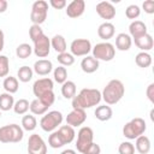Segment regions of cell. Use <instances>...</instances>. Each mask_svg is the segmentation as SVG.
Returning a JSON list of instances; mask_svg holds the SVG:
<instances>
[{
	"instance_id": "cell-42",
	"label": "cell",
	"mask_w": 154,
	"mask_h": 154,
	"mask_svg": "<svg viewBox=\"0 0 154 154\" xmlns=\"http://www.w3.org/2000/svg\"><path fill=\"white\" fill-rule=\"evenodd\" d=\"M100 153H101L100 146L97 143H94V142L83 152V154H100Z\"/></svg>"
},
{
	"instance_id": "cell-3",
	"label": "cell",
	"mask_w": 154,
	"mask_h": 154,
	"mask_svg": "<svg viewBox=\"0 0 154 154\" xmlns=\"http://www.w3.org/2000/svg\"><path fill=\"white\" fill-rule=\"evenodd\" d=\"M125 93V87L122 81L119 79H111L101 93L102 100L106 105H116L122 100Z\"/></svg>"
},
{
	"instance_id": "cell-37",
	"label": "cell",
	"mask_w": 154,
	"mask_h": 154,
	"mask_svg": "<svg viewBox=\"0 0 154 154\" xmlns=\"http://www.w3.org/2000/svg\"><path fill=\"white\" fill-rule=\"evenodd\" d=\"M57 60L59 61V64L61 66H71L73 63H75V57L71 54V53H67V52H64V53H60L58 54L57 57Z\"/></svg>"
},
{
	"instance_id": "cell-26",
	"label": "cell",
	"mask_w": 154,
	"mask_h": 154,
	"mask_svg": "<svg viewBox=\"0 0 154 154\" xmlns=\"http://www.w3.org/2000/svg\"><path fill=\"white\" fill-rule=\"evenodd\" d=\"M61 94L65 99H73L76 96V84L72 81H66L61 84Z\"/></svg>"
},
{
	"instance_id": "cell-39",
	"label": "cell",
	"mask_w": 154,
	"mask_h": 154,
	"mask_svg": "<svg viewBox=\"0 0 154 154\" xmlns=\"http://www.w3.org/2000/svg\"><path fill=\"white\" fill-rule=\"evenodd\" d=\"M140 14H141V10L137 5H129L125 10V16L129 19H136L140 17Z\"/></svg>"
},
{
	"instance_id": "cell-10",
	"label": "cell",
	"mask_w": 154,
	"mask_h": 154,
	"mask_svg": "<svg viewBox=\"0 0 154 154\" xmlns=\"http://www.w3.org/2000/svg\"><path fill=\"white\" fill-rule=\"evenodd\" d=\"M28 154H47V144L40 135H30L28 140Z\"/></svg>"
},
{
	"instance_id": "cell-15",
	"label": "cell",
	"mask_w": 154,
	"mask_h": 154,
	"mask_svg": "<svg viewBox=\"0 0 154 154\" xmlns=\"http://www.w3.org/2000/svg\"><path fill=\"white\" fill-rule=\"evenodd\" d=\"M85 10V2L84 0H73L70 2L66 7V14L70 18H77L83 14Z\"/></svg>"
},
{
	"instance_id": "cell-23",
	"label": "cell",
	"mask_w": 154,
	"mask_h": 154,
	"mask_svg": "<svg viewBox=\"0 0 154 154\" xmlns=\"http://www.w3.org/2000/svg\"><path fill=\"white\" fill-rule=\"evenodd\" d=\"M135 148L140 154H148L150 150V140L148 136L141 135L136 138Z\"/></svg>"
},
{
	"instance_id": "cell-41",
	"label": "cell",
	"mask_w": 154,
	"mask_h": 154,
	"mask_svg": "<svg viewBox=\"0 0 154 154\" xmlns=\"http://www.w3.org/2000/svg\"><path fill=\"white\" fill-rule=\"evenodd\" d=\"M42 35H43V31H42V29H41L40 25L32 24V25L29 28V36H30V38H31L32 42H34L35 40H37L40 36H42Z\"/></svg>"
},
{
	"instance_id": "cell-5",
	"label": "cell",
	"mask_w": 154,
	"mask_h": 154,
	"mask_svg": "<svg viewBox=\"0 0 154 154\" xmlns=\"http://www.w3.org/2000/svg\"><path fill=\"white\" fill-rule=\"evenodd\" d=\"M146 129H147V124L144 119L137 117L131 119L123 126V135L129 140H136L138 136L144 134Z\"/></svg>"
},
{
	"instance_id": "cell-27",
	"label": "cell",
	"mask_w": 154,
	"mask_h": 154,
	"mask_svg": "<svg viewBox=\"0 0 154 154\" xmlns=\"http://www.w3.org/2000/svg\"><path fill=\"white\" fill-rule=\"evenodd\" d=\"M14 105V99L12 94L8 93H2L0 94V111H10L13 108Z\"/></svg>"
},
{
	"instance_id": "cell-9",
	"label": "cell",
	"mask_w": 154,
	"mask_h": 154,
	"mask_svg": "<svg viewBox=\"0 0 154 154\" xmlns=\"http://www.w3.org/2000/svg\"><path fill=\"white\" fill-rule=\"evenodd\" d=\"M94 140V131L89 126H82L77 134V141H76V148L79 153L83 154V152L93 143Z\"/></svg>"
},
{
	"instance_id": "cell-2",
	"label": "cell",
	"mask_w": 154,
	"mask_h": 154,
	"mask_svg": "<svg viewBox=\"0 0 154 154\" xmlns=\"http://www.w3.org/2000/svg\"><path fill=\"white\" fill-rule=\"evenodd\" d=\"M53 87H54L53 81L48 77H43V78L35 81L32 85V93L36 96V99H38L46 106L51 107L55 101Z\"/></svg>"
},
{
	"instance_id": "cell-46",
	"label": "cell",
	"mask_w": 154,
	"mask_h": 154,
	"mask_svg": "<svg viewBox=\"0 0 154 154\" xmlns=\"http://www.w3.org/2000/svg\"><path fill=\"white\" fill-rule=\"evenodd\" d=\"M7 6H8V4L6 0H0V13H4L7 10Z\"/></svg>"
},
{
	"instance_id": "cell-40",
	"label": "cell",
	"mask_w": 154,
	"mask_h": 154,
	"mask_svg": "<svg viewBox=\"0 0 154 154\" xmlns=\"http://www.w3.org/2000/svg\"><path fill=\"white\" fill-rule=\"evenodd\" d=\"M118 153L119 154H135V146L131 142H122L118 147Z\"/></svg>"
},
{
	"instance_id": "cell-49",
	"label": "cell",
	"mask_w": 154,
	"mask_h": 154,
	"mask_svg": "<svg viewBox=\"0 0 154 154\" xmlns=\"http://www.w3.org/2000/svg\"><path fill=\"white\" fill-rule=\"evenodd\" d=\"M0 118H1V111H0Z\"/></svg>"
},
{
	"instance_id": "cell-18",
	"label": "cell",
	"mask_w": 154,
	"mask_h": 154,
	"mask_svg": "<svg viewBox=\"0 0 154 154\" xmlns=\"http://www.w3.org/2000/svg\"><path fill=\"white\" fill-rule=\"evenodd\" d=\"M53 69V64L48 59H40L34 64V71L38 76H47Z\"/></svg>"
},
{
	"instance_id": "cell-19",
	"label": "cell",
	"mask_w": 154,
	"mask_h": 154,
	"mask_svg": "<svg viewBox=\"0 0 154 154\" xmlns=\"http://www.w3.org/2000/svg\"><path fill=\"white\" fill-rule=\"evenodd\" d=\"M131 45H132V40H131V36L129 34L120 32V34L117 35V37H116V47H117V49H119L122 52H125V51L130 49Z\"/></svg>"
},
{
	"instance_id": "cell-38",
	"label": "cell",
	"mask_w": 154,
	"mask_h": 154,
	"mask_svg": "<svg viewBox=\"0 0 154 154\" xmlns=\"http://www.w3.org/2000/svg\"><path fill=\"white\" fill-rule=\"evenodd\" d=\"M10 71V60L6 55H0V77H6Z\"/></svg>"
},
{
	"instance_id": "cell-45",
	"label": "cell",
	"mask_w": 154,
	"mask_h": 154,
	"mask_svg": "<svg viewBox=\"0 0 154 154\" xmlns=\"http://www.w3.org/2000/svg\"><path fill=\"white\" fill-rule=\"evenodd\" d=\"M146 94H147V97L149 99V101L154 103V83H150V84L147 87Z\"/></svg>"
},
{
	"instance_id": "cell-48",
	"label": "cell",
	"mask_w": 154,
	"mask_h": 154,
	"mask_svg": "<svg viewBox=\"0 0 154 154\" xmlns=\"http://www.w3.org/2000/svg\"><path fill=\"white\" fill-rule=\"evenodd\" d=\"M60 154H77V153H76V150H73V149H65V150H63Z\"/></svg>"
},
{
	"instance_id": "cell-6",
	"label": "cell",
	"mask_w": 154,
	"mask_h": 154,
	"mask_svg": "<svg viewBox=\"0 0 154 154\" xmlns=\"http://www.w3.org/2000/svg\"><path fill=\"white\" fill-rule=\"evenodd\" d=\"M63 114L59 111H51L48 113H46L41 120H40V126L43 131L46 132H51L54 131L63 122Z\"/></svg>"
},
{
	"instance_id": "cell-16",
	"label": "cell",
	"mask_w": 154,
	"mask_h": 154,
	"mask_svg": "<svg viewBox=\"0 0 154 154\" xmlns=\"http://www.w3.org/2000/svg\"><path fill=\"white\" fill-rule=\"evenodd\" d=\"M114 31H116V28L111 22H105V23L100 24L99 28H97V35L105 42H107L109 38L113 37Z\"/></svg>"
},
{
	"instance_id": "cell-11",
	"label": "cell",
	"mask_w": 154,
	"mask_h": 154,
	"mask_svg": "<svg viewBox=\"0 0 154 154\" xmlns=\"http://www.w3.org/2000/svg\"><path fill=\"white\" fill-rule=\"evenodd\" d=\"M70 51L73 57H87L91 51V43L87 38H76L71 42Z\"/></svg>"
},
{
	"instance_id": "cell-36",
	"label": "cell",
	"mask_w": 154,
	"mask_h": 154,
	"mask_svg": "<svg viewBox=\"0 0 154 154\" xmlns=\"http://www.w3.org/2000/svg\"><path fill=\"white\" fill-rule=\"evenodd\" d=\"M48 144H49L52 148L57 149V148H61L65 143H64V141L61 140L59 132H58V131H53V132L49 135V137H48Z\"/></svg>"
},
{
	"instance_id": "cell-35",
	"label": "cell",
	"mask_w": 154,
	"mask_h": 154,
	"mask_svg": "<svg viewBox=\"0 0 154 154\" xmlns=\"http://www.w3.org/2000/svg\"><path fill=\"white\" fill-rule=\"evenodd\" d=\"M29 106H30V103L26 99H19L18 101L14 102L13 111L16 114H25L29 109Z\"/></svg>"
},
{
	"instance_id": "cell-22",
	"label": "cell",
	"mask_w": 154,
	"mask_h": 154,
	"mask_svg": "<svg viewBox=\"0 0 154 154\" xmlns=\"http://www.w3.org/2000/svg\"><path fill=\"white\" fill-rule=\"evenodd\" d=\"M94 114H95L96 119H99L100 122H107V120H109L112 118L113 111L108 105H101V106L96 107Z\"/></svg>"
},
{
	"instance_id": "cell-34",
	"label": "cell",
	"mask_w": 154,
	"mask_h": 154,
	"mask_svg": "<svg viewBox=\"0 0 154 154\" xmlns=\"http://www.w3.org/2000/svg\"><path fill=\"white\" fill-rule=\"evenodd\" d=\"M37 125V122H36V118L32 116V114H26L22 118V128L26 131H32L35 130Z\"/></svg>"
},
{
	"instance_id": "cell-30",
	"label": "cell",
	"mask_w": 154,
	"mask_h": 154,
	"mask_svg": "<svg viewBox=\"0 0 154 154\" xmlns=\"http://www.w3.org/2000/svg\"><path fill=\"white\" fill-rule=\"evenodd\" d=\"M48 106H46L45 103H42L38 99H35L30 102V106H29V109L31 111L32 114H36V116H41V114H45L47 111H48Z\"/></svg>"
},
{
	"instance_id": "cell-44",
	"label": "cell",
	"mask_w": 154,
	"mask_h": 154,
	"mask_svg": "<svg viewBox=\"0 0 154 154\" xmlns=\"http://www.w3.org/2000/svg\"><path fill=\"white\" fill-rule=\"evenodd\" d=\"M49 5L54 7L55 10H61L66 6V1L65 0H49Z\"/></svg>"
},
{
	"instance_id": "cell-12",
	"label": "cell",
	"mask_w": 154,
	"mask_h": 154,
	"mask_svg": "<svg viewBox=\"0 0 154 154\" xmlns=\"http://www.w3.org/2000/svg\"><path fill=\"white\" fill-rule=\"evenodd\" d=\"M34 53L38 58H46L51 51V40L43 34L34 41Z\"/></svg>"
},
{
	"instance_id": "cell-47",
	"label": "cell",
	"mask_w": 154,
	"mask_h": 154,
	"mask_svg": "<svg viewBox=\"0 0 154 154\" xmlns=\"http://www.w3.org/2000/svg\"><path fill=\"white\" fill-rule=\"evenodd\" d=\"M4 45H5V35L4 31L0 29V52L4 49Z\"/></svg>"
},
{
	"instance_id": "cell-32",
	"label": "cell",
	"mask_w": 154,
	"mask_h": 154,
	"mask_svg": "<svg viewBox=\"0 0 154 154\" xmlns=\"http://www.w3.org/2000/svg\"><path fill=\"white\" fill-rule=\"evenodd\" d=\"M31 53H32V48L29 43H20L16 49V55L19 59H26L31 55Z\"/></svg>"
},
{
	"instance_id": "cell-28",
	"label": "cell",
	"mask_w": 154,
	"mask_h": 154,
	"mask_svg": "<svg viewBox=\"0 0 154 154\" xmlns=\"http://www.w3.org/2000/svg\"><path fill=\"white\" fill-rule=\"evenodd\" d=\"M135 61H136V65L142 67V69L149 67L152 65V55L148 52H140L136 55Z\"/></svg>"
},
{
	"instance_id": "cell-1",
	"label": "cell",
	"mask_w": 154,
	"mask_h": 154,
	"mask_svg": "<svg viewBox=\"0 0 154 154\" xmlns=\"http://www.w3.org/2000/svg\"><path fill=\"white\" fill-rule=\"evenodd\" d=\"M101 100V91L99 89L84 88L72 99V107L73 109H85L99 105Z\"/></svg>"
},
{
	"instance_id": "cell-21",
	"label": "cell",
	"mask_w": 154,
	"mask_h": 154,
	"mask_svg": "<svg viewBox=\"0 0 154 154\" xmlns=\"http://www.w3.org/2000/svg\"><path fill=\"white\" fill-rule=\"evenodd\" d=\"M129 32L134 38L140 37V36L147 34V25L142 20H134L129 25Z\"/></svg>"
},
{
	"instance_id": "cell-14",
	"label": "cell",
	"mask_w": 154,
	"mask_h": 154,
	"mask_svg": "<svg viewBox=\"0 0 154 154\" xmlns=\"http://www.w3.org/2000/svg\"><path fill=\"white\" fill-rule=\"evenodd\" d=\"M87 119V114L84 109H72L67 116H66V125H70L72 128L82 125Z\"/></svg>"
},
{
	"instance_id": "cell-25",
	"label": "cell",
	"mask_w": 154,
	"mask_h": 154,
	"mask_svg": "<svg viewBox=\"0 0 154 154\" xmlns=\"http://www.w3.org/2000/svg\"><path fill=\"white\" fill-rule=\"evenodd\" d=\"M51 46L53 47V49H54L58 54L66 52V48H67L65 37H64L63 35H54V36L52 37V40H51Z\"/></svg>"
},
{
	"instance_id": "cell-4",
	"label": "cell",
	"mask_w": 154,
	"mask_h": 154,
	"mask_svg": "<svg viewBox=\"0 0 154 154\" xmlns=\"http://www.w3.org/2000/svg\"><path fill=\"white\" fill-rule=\"evenodd\" d=\"M23 129L18 124H8L0 128L1 143H18L23 140Z\"/></svg>"
},
{
	"instance_id": "cell-13",
	"label": "cell",
	"mask_w": 154,
	"mask_h": 154,
	"mask_svg": "<svg viewBox=\"0 0 154 154\" xmlns=\"http://www.w3.org/2000/svg\"><path fill=\"white\" fill-rule=\"evenodd\" d=\"M95 10H96V13L102 19L109 20V19H113L116 17V8L109 1H100L96 5Z\"/></svg>"
},
{
	"instance_id": "cell-43",
	"label": "cell",
	"mask_w": 154,
	"mask_h": 154,
	"mask_svg": "<svg viewBox=\"0 0 154 154\" xmlns=\"http://www.w3.org/2000/svg\"><path fill=\"white\" fill-rule=\"evenodd\" d=\"M142 7H143V10H144L146 13H148V14L154 13V1L153 0H146V1H143Z\"/></svg>"
},
{
	"instance_id": "cell-33",
	"label": "cell",
	"mask_w": 154,
	"mask_h": 154,
	"mask_svg": "<svg viewBox=\"0 0 154 154\" xmlns=\"http://www.w3.org/2000/svg\"><path fill=\"white\" fill-rule=\"evenodd\" d=\"M53 77H54V81L59 84H63L64 82H66L67 81V70H66V67H64L61 65L55 67L54 71H53Z\"/></svg>"
},
{
	"instance_id": "cell-24",
	"label": "cell",
	"mask_w": 154,
	"mask_h": 154,
	"mask_svg": "<svg viewBox=\"0 0 154 154\" xmlns=\"http://www.w3.org/2000/svg\"><path fill=\"white\" fill-rule=\"evenodd\" d=\"M58 132H59V135H60V137H61V140L64 141L65 144L71 143L75 140V136H76V132H75L73 128L70 126V125H63V126H60L59 130H58Z\"/></svg>"
},
{
	"instance_id": "cell-29",
	"label": "cell",
	"mask_w": 154,
	"mask_h": 154,
	"mask_svg": "<svg viewBox=\"0 0 154 154\" xmlns=\"http://www.w3.org/2000/svg\"><path fill=\"white\" fill-rule=\"evenodd\" d=\"M2 87L4 89L6 90V93L8 94H14L17 93L18 90V79L16 77H12V76H8L4 79L2 82Z\"/></svg>"
},
{
	"instance_id": "cell-8",
	"label": "cell",
	"mask_w": 154,
	"mask_h": 154,
	"mask_svg": "<svg viewBox=\"0 0 154 154\" xmlns=\"http://www.w3.org/2000/svg\"><path fill=\"white\" fill-rule=\"evenodd\" d=\"M48 14V2L45 0H37L31 6V13H30V20L32 24L40 25L42 24Z\"/></svg>"
},
{
	"instance_id": "cell-7",
	"label": "cell",
	"mask_w": 154,
	"mask_h": 154,
	"mask_svg": "<svg viewBox=\"0 0 154 154\" xmlns=\"http://www.w3.org/2000/svg\"><path fill=\"white\" fill-rule=\"evenodd\" d=\"M93 57L96 60H103V61H111L116 55V48L109 42H100L94 46Z\"/></svg>"
},
{
	"instance_id": "cell-31",
	"label": "cell",
	"mask_w": 154,
	"mask_h": 154,
	"mask_svg": "<svg viewBox=\"0 0 154 154\" xmlns=\"http://www.w3.org/2000/svg\"><path fill=\"white\" fill-rule=\"evenodd\" d=\"M32 73H34L32 69L29 67V66H26V65H24V66L19 67V70L17 72V77H18V79L20 82L26 83V82H29L32 78Z\"/></svg>"
},
{
	"instance_id": "cell-17",
	"label": "cell",
	"mask_w": 154,
	"mask_h": 154,
	"mask_svg": "<svg viewBox=\"0 0 154 154\" xmlns=\"http://www.w3.org/2000/svg\"><path fill=\"white\" fill-rule=\"evenodd\" d=\"M134 42L135 45L137 46V48H140L142 52H147V51H150L154 46V41H153V37L152 35H149L148 32L140 36V37H136L134 38Z\"/></svg>"
},
{
	"instance_id": "cell-20",
	"label": "cell",
	"mask_w": 154,
	"mask_h": 154,
	"mask_svg": "<svg viewBox=\"0 0 154 154\" xmlns=\"http://www.w3.org/2000/svg\"><path fill=\"white\" fill-rule=\"evenodd\" d=\"M99 66H100L99 60H96L94 57H90V55H87L81 61V67H82L83 72H85V73H93V72H95L99 69Z\"/></svg>"
}]
</instances>
